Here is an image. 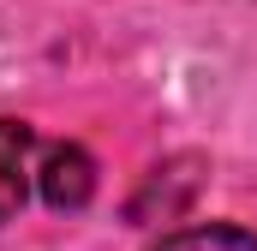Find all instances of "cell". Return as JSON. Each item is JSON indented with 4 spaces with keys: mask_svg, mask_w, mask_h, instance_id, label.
Wrapping results in <instances>:
<instances>
[{
    "mask_svg": "<svg viewBox=\"0 0 257 251\" xmlns=\"http://www.w3.org/2000/svg\"><path fill=\"white\" fill-rule=\"evenodd\" d=\"M150 251H257V233L251 227H233V221H203V227L162 233Z\"/></svg>",
    "mask_w": 257,
    "mask_h": 251,
    "instance_id": "obj_3",
    "label": "cell"
},
{
    "mask_svg": "<svg viewBox=\"0 0 257 251\" xmlns=\"http://www.w3.org/2000/svg\"><path fill=\"white\" fill-rule=\"evenodd\" d=\"M36 191L48 209H84L96 197V162L84 144H48L36 162Z\"/></svg>",
    "mask_w": 257,
    "mask_h": 251,
    "instance_id": "obj_1",
    "label": "cell"
},
{
    "mask_svg": "<svg viewBox=\"0 0 257 251\" xmlns=\"http://www.w3.org/2000/svg\"><path fill=\"white\" fill-rule=\"evenodd\" d=\"M30 150H36V132L24 120H0V221H12L24 209V191H30Z\"/></svg>",
    "mask_w": 257,
    "mask_h": 251,
    "instance_id": "obj_2",
    "label": "cell"
}]
</instances>
